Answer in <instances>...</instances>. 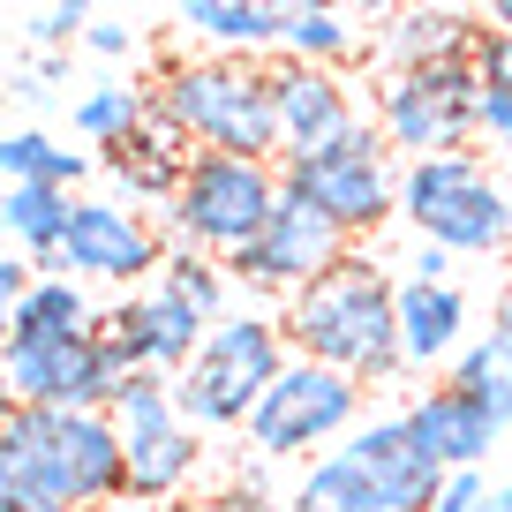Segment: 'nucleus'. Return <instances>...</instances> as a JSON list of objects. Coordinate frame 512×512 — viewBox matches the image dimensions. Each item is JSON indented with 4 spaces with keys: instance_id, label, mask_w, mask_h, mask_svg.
Listing matches in <instances>:
<instances>
[{
    "instance_id": "5",
    "label": "nucleus",
    "mask_w": 512,
    "mask_h": 512,
    "mask_svg": "<svg viewBox=\"0 0 512 512\" xmlns=\"http://www.w3.org/2000/svg\"><path fill=\"white\" fill-rule=\"evenodd\" d=\"M400 226L415 241H445L452 256H505L512 249V181L475 144L400 159Z\"/></svg>"
},
{
    "instance_id": "42",
    "label": "nucleus",
    "mask_w": 512,
    "mask_h": 512,
    "mask_svg": "<svg viewBox=\"0 0 512 512\" xmlns=\"http://www.w3.org/2000/svg\"><path fill=\"white\" fill-rule=\"evenodd\" d=\"M8 407H16V392H8V369H0V422H8Z\"/></svg>"
},
{
    "instance_id": "44",
    "label": "nucleus",
    "mask_w": 512,
    "mask_h": 512,
    "mask_svg": "<svg viewBox=\"0 0 512 512\" xmlns=\"http://www.w3.org/2000/svg\"><path fill=\"white\" fill-rule=\"evenodd\" d=\"M339 8H354V0H339Z\"/></svg>"
},
{
    "instance_id": "1",
    "label": "nucleus",
    "mask_w": 512,
    "mask_h": 512,
    "mask_svg": "<svg viewBox=\"0 0 512 512\" xmlns=\"http://www.w3.org/2000/svg\"><path fill=\"white\" fill-rule=\"evenodd\" d=\"M294 354H317V362L347 369L362 384H392L400 369V279L384 272L369 241H354L339 264H324L309 287L287 294L279 309Z\"/></svg>"
},
{
    "instance_id": "24",
    "label": "nucleus",
    "mask_w": 512,
    "mask_h": 512,
    "mask_svg": "<svg viewBox=\"0 0 512 512\" xmlns=\"http://www.w3.org/2000/svg\"><path fill=\"white\" fill-rule=\"evenodd\" d=\"M279 53H302V61H324V68H354V61L369 53V38L347 23V8H339V0H294Z\"/></svg>"
},
{
    "instance_id": "7",
    "label": "nucleus",
    "mask_w": 512,
    "mask_h": 512,
    "mask_svg": "<svg viewBox=\"0 0 512 512\" xmlns=\"http://www.w3.org/2000/svg\"><path fill=\"white\" fill-rule=\"evenodd\" d=\"M287 189H302L324 219L347 241H377L384 226L400 219V151L384 144V128L369 113H354L339 136H324L317 151H294L279 159Z\"/></svg>"
},
{
    "instance_id": "28",
    "label": "nucleus",
    "mask_w": 512,
    "mask_h": 512,
    "mask_svg": "<svg viewBox=\"0 0 512 512\" xmlns=\"http://www.w3.org/2000/svg\"><path fill=\"white\" fill-rule=\"evenodd\" d=\"M159 279H166L174 294H189L204 317H226V309H234V272H226V256H211V249L174 241V249H166V264H159Z\"/></svg>"
},
{
    "instance_id": "16",
    "label": "nucleus",
    "mask_w": 512,
    "mask_h": 512,
    "mask_svg": "<svg viewBox=\"0 0 512 512\" xmlns=\"http://www.w3.org/2000/svg\"><path fill=\"white\" fill-rule=\"evenodd\" d=\"M272 98H279V159L294 151H317L324 136L369 113L362 98L347 91V68H324V61H302V53H272Z\"/></svg>"
},
{
    "instance_id": "32",
    "label": "nucleus",
    "mask_w": 512,
    "mask_h": 512,
    "mask_svg": "<svg viewBox=\"0 0 512 512\" xmlns=\"http://www.w3.org/2000/svg\"><path fill=\"white\" fill-rule=\"evenodd\" d=\"M31 279H38L31 256H0V347H8V332H16V302H23Z\"/></svg>"
},
{
    "instance_id": "35",
    "label": "nucleus",
    "mask_w": 512,
    "mask_h": 512,
    "mask_svg": "<svg viewBox=\"0 0 512 512\" xmlns=\"http://www.w3.org/2000/svg\"><path fill=\"white\" fill-rule=\"evenodd\" d=\"M460 272V256L445 249V241H415V249H407V279H452Z\"/></svg>"
},
{
    "instance_id": "9",
    "label": "nucleus",
    "mask_w": 512,
    "mask_h": 512,
    "mask_svg": "<svg viewBox=\"0 0 512 512\" xmlns=\"http://www.w3.org/2000/svg\"><path fill=\"white\" fill-rule=\"evenodd\" d=\"M279 189H287L279 159H249V151H196L189 174H181V189H174V204L159 211V226L174 241H189V249L234 256L256 226L272 219Z\"/></svg>"
},
{
    "instance_id": "11",
    "label": "nucleus",
    "mask_w": 512,
    "mask_h": 512,
    "mask_svg": "<svg viewBox=\"0 0 512 512\" xmlns=\"http://www.w3.org/2000/svg\"><path fill=\"white\" fill-rule=\"evenodd\" d=\"M475 98H482L475 61L384 68V76L369 83V121L384 128V144L400 151V159L460 151V144H475Z\"/></svg>"
},
{
    "instance_id": "12",
    "label": "nucleus",
    "mask_w": 512,
    "mask_h": 512,
    "mask_svg": "<svg viewBox=\"0 0 512 512\" xmlns=\"http://www.w3.org/2000/svg\"><path fill=\"white\" fill-rule=\"evenodd\" d=\"M166 249H174V234L144 204H128V196H76L61 249L38 272H76L83 287H121L128 294V287H144V279H159Z\"/></svg>"
},
{
    "instance_id": "29",
    "label": "nucleus",
    "mask_w": 512,
    "mask_h": 512,
    "mask_svg": "<svg viewBox=\"0 0 512 512\" xmlns=\"http://www.w3.org/2000/svg\"><path fill=\"white\" fill-rule=\"evenodd\" d=\"M98 16V0H31V23H23V38L31 46H53V53H68L83 38V23Z\"/></svg>"
},
{
    "instance_id": "13",
    "label": "nucleus",
    "mask_w": 512,
    "mask_h": 512,
    "mask_svg": "<svg viewBox=\"0 0 512 512\" xmlns=\"http://www.w3.org/2000/svg\"><path fill=\"white\" fill-rule=\"evenodd\" d=\"M0 369H8V392H16L23 407H106L113 384H121L136 362H128V347L98 324V332H76V339L8 332Z\"/></svg>"
},
{
    "instance_id": "3",
    "label": "nucleus",
    "mask_w": 512,
    "mask_h": 512,
    "mask_svg": "<svg viewBox=\"0 0 512 512\" xmlns=\"http://www.w3.org/2000/svg\"><path fill=\"white\" fill-rule=\"evenodd\" d=\"M445 475L452 467H437L415 445L407 415H362L339 445H324L294 475L287 512H430Z\"/></svg>"
},
{
    "instance_id": "6",
    "label": "nucleus",
    "mask_w": 512,
    "mask_h": 512,
    "mask_svg": "<svg viewBox=\"0 0 512 512\" xmlns=\"http://www.w3.org/2000/svg\"><path fill=\"white\" fill-rule=\"evenodd\" d=\"M287 324L272 317V309H226V317H211L204 347L189 354V362L174 369V400L181 415L196 422L204 437H226L249 422V407L264 400V384L287 369Z\"/></svg>"
},
{
    "instance_id": "27",
    "label": "nucleus",
    "mask_w": 512,
    "mask_h": 512,
    "mask_svg": "<svg viewBox=\"0 0 512 512\" xmlns=\"http://www.w3.org/2000/svg\"><path fill=\"white\" fill-rule=\"evenodd\" d=\"M445 384H460L467 400H482V407H490V415L512 430V362L497 354V339H490V332L467 339V347L445 362Z\"/></svg>"
},
{
    "instance_id": "43",
    "label": "nucleus",
    "mask_w": 512,
    "mask_h": 512,
    "mask_svg": "<svg viewBox=\"0 0 512 512\" xmlns=\"http://www.w3.org/2000/svg\"><path fill=\"white\" fill-rule=\"evenodd\" d=\"M0 249H8V226H0Z\"/></svg>"
},
{
    "instance_id": "2",
    "label": "nucleus",
    "mask_w": 512,
    "mask_h": 512,
    "mask_svg": "<svg viewBox=\"0 0 512 512\" xmlns=\"http://www.w3.org/2000/svg\"><path fill=\"white\" fill-rule=\"evenodd\" d=\"M0 497H53L68 512H106L128 497L121 430L106 407H8L0 422Z\"/></svg>"
},
{
    "instance_id": "14",
    "label": "nucleus",
    "mask_w": 512,
    "mask_h": 512,
    "mask_svg": "<svg viewBox=\"0 0 512 512\" xmlns=\"http://www.w3.org/2000/svg\"><path fill=\"white\" fill-rule=\"evenodd\" d=\"M347 249H354V241L339 234V226L324 219V211L309 204L302 189H279L272 219H264L234 256H226V272H234V287H249V294H279V302H287L294 287H309V279H317L324 264H339Z\"/></svg>"
},
{
    "instance_id": "4",
    "label": "nucleus",
    "mask_w": 512,
    "mask_h": 512,
    "mask_svg": "<svg viewBox=\"0 0 512 512\" xmlns=\"http://www.w3.org/2000/svg\"><path fill=\"white\" fill-rule=\"evenodd\" d=\"M151 113L174 121L196 151H249V159H279L272 61H256V53L159 61V68H151Z\"/></svg>"
},
{
    "instance_id": "39",
    "label": "nucleus",
    "mask_w": 512,
    "mask_h": 512,
    "mask_svg": "<svg viewBox=\"0 0 512 512\" xmlns=\"http://www.w3.org/2000/svg\"><path fill=\"white\" fill-rule=\"evenodd\" d=\"M475 512H512V482H497V490H482Z\"/></svg>"
},
{
    "instance_id": "20",
    "label": "nucleus",
    "mask_w": 512,
    "mask_h": 512,
    "mask_svg": "<svg viewBox=\"0 0 512 512\" xmlns=\"http://www.w3.org/2000/svg\"><path fill=\"white\" fill-rule=\"evenodd\" d=\"M467 294L452 279H400V369L430 377L467 347Z\"/></svg>"
},
{
    "instance_id": "19",
    "label": "nucleus",
    "mask_w": 512,
    "mask_h": 512,
    "mask_svg": "<svg viewBox=\"0 0 512 512\" xmlns=\"http://www.w3.org/2000/svg\"><path fill=\"white\" fill-rule=\"evenodd\" d=\"M400 415H407L415 445L430 452L437 467H482V460H490V445L505 437V422H497L482 400H467L460 384H430V392L407 400Z\"/></svg>"
},
{
    "instance_id": "38",
    "label": "nucleus",
    "mask_w": 512,
    "mask_h": 512,
    "mask_svg": "<svg viewBox=\"0 0 512 512\" xmlns=\"http://www.w3.org/2000/svg\"><path fill=\"white\" fill-rule=\"evenodd\" d=\"M0 512H68V505H53V497H0Z\"/></svg>"
},
{
    "instance_id": "36",
    "label": "nucleus",
    "mask_w": 512,
    "mask_h": 512,
    "mask_svg": "<svg viewBox=\"0 0 512 512\" xmlns=\"http://www.w3.org/2000/svg\"><path fill=\"white\" fill-rule=\"evenodd\" d=\"M8 98H16V106H46V98H53V83L38 76V68H16V76H8Z\"/></svg>"
},
{
    "instance_id": "22",
    "label": "nucleus",
    "mask_w": 512,
    "mask_h": 512,
    "mask_svg": "<svg viewBox=\"0 0 512 512\" xmlns=\"http://www.w3.org/2000/svg\"><path fill=\"white\" fill-rule=\"evenodd\" d=\"M68 211H76V189H53V181H8V196H0V226L31 264H53Z\"/></svg>"
},
{
    "instance_id": "41",
    "label": "nucleus",
    "mask_w": 512,
    "mask_h": 512,
    "mask_svg": "<svg viewBox=\"0 0 512 512\" xmlns=\"http://www.w3.org/2000/svg\"><path fill=\"white\" fill-rule=\"evenodd\" d=\"M490 23H497V31H512V0H490Z\"/></svg>"
},
{
    "instance_id": "30",
    "label": "nucleus",
    "mask_w": 512,
    "mask_h": 512,
    "mask_svg": "<svg viewBox=\"0 0 512 512\" xmlns=\"http://www.w3.org/2000/svg\"><path fill=\"white\" fill-rule=\"evenodd\" d=\"M475 151L512 166V91L505 83H482V98H475Z\"/></svg>"
},
{
    "instance_id": "34",
    "label": "nucleus",
    "mask_w": 512,
    "mask_h": 512,
    "mask_svg": "<svg viewBox=\"0 0 512 512\" xmlns=\"http://www.w3.org/2000/svg\"><path fill=\"white\" fill-rule=\"evenodd\" d=\"M482 490H490V482H482V467H452L445 490L430 497V512H475V505H482Z\"/></svg>"
},
{
    "instance_id": "33",
    "label": "nucleus",
    "mask_w": 512,
    "mask_h": 512,
    "mask_svg": "<svg viewBox=\"0 0 512 512\" xmlns=\"http://www.w3.org/2000/svg\"><path fill=\"white\" fill-rule=\"evenodd\" d=\"M475 76L482 83H505L512 91V31H497L490 16H482V46H475Z\"/></svg>"
},
{
    "instance_id": "18",
    "label": "nucleus",
    "mask_w": 512,
    "mask_h": 512,
    "mask_svg": "<svg viewBox=\"0 0 512 512\" xmlns=\"http://www.w3.org/2000/svg\"><path fill=\"white\" fill-rule=\"evenodd\" d=\"M482 46V16L452 8V0H407L392 16H377V68H422V61H475Z\"/></svg>"
},
{
    "instance_id": "40",
    "label": "nucleus",
    "mask_w": 512,
    "mask_h": 512,
    "mask_svg": "<svg viewBox=\"0 0 512 512\" xmlns=\"http://www.w3.org/2000/svg\"><path fill=\"white\" fill-rule=\"evenodd\" d=\"M392 8H407V0H354V16H392Z\"/></svg>"
},
{
    "instance_id": "31",
    "label": "nucleus",
    "mask_w": 512,
    "mask_h": 512,
    "mask_svg": "<svg viewBox=\"0 0 512 512\" xmlns=\"http://www.w3.org/2000/svg\"><path fill=\"white\" fill-rule=\"evenodd\" d=\"M76 46L91 53V61H128V53H136V31H128V23H113V16H91Z\"/></svg>"
},
{
    "instance_id": "26",
    "label": "nucleus",
    "mask_w": 512,
    "mask_h": 512,
    "mask_svg": "<svg viewBox=\"0 0 512 512\" xmlns=\"http://www.w3.org/2000/svg\"><path fill=\"white\" fill-rule=\"evenodd\" d=\"M76 136L83 144H113V136H128L136 121H151V83H136V76H106V83H91V91L76 98Z\"/></svg>"
},
{
    "instance_id": "23",
    "label": "nucleus",
    "mask_w": 512,
    "mask_h": 512,
    "mask_svg": "<svg viewBox=\"0 0 512 512\" xmlns=\"http://www.w3.org/2000/svg\"><path fill=\"white\" fill-rule=\"evenodd\" d=\"M16 332L23 339H76V332H98V309L83 294L76 272H38L16 302Z\"/></svg>"
},
{
    "instance_id": "15",
    "label": "nucleus",
    "mask_w": 512,
    "mask_h": 512,
    "mask_svg": "<svg viewBox=\"0 0 512 512\" xmlns=\"http://www.w3.org/2000/svg\"><path fill=\"white\" fill-rule=\"evenodd\" d=\"M98 324H106V332L128 347V362H136V369H159V377H174V369L204 347V332H211V317L189 302V294H174L166 279L128 287Z\"/></svg>"
},
{
    "instance_id": "21",
    "label": "nucleus",
    "mask_w": 512,
    "mask_h": 512,
    "mask_svg": "<svg viewBox=\"0 0 512 512\" xmlns=\"http://www.w3.org/2000/svg\"><path fill=\"white\" fill-rule=\"evenodd\" d=\"M174 23L204 53H256V61H272L287 38V8H264V0H181Z\"/></svg>"
},
{
    "instance_id": "25",
    "label": "nucleus",
    "mask_w": 512,
    "mask_h": 512,
    "mask_svg": "<svg viewBox=\"0 0 512 512\" xmlns=\"http://www.w3.org/2000/svg\"><path fill=\"white\" fill-rule=\"evenodd\" d=\"M91 166L98 159L68 151L61 136H46V128H8V136H0V181H53V189H83Z\"/></svg>"
},
{
    "instance_id": "10",
    "label": "nucleus",
    "mask_w": 512,
    "mask_h": 512,
    "mask_svg": "<svg viewBox=\"0 0 512 512\" xmlns=\"http://www.w3.org/2000/svg\"><path fill=\"white\" fill-rule=\"evenodd\" d=\"M106 415H113V430H121V467H128V497H136V505H166V497H181L196 482V467H204V430L181 415L174 377L128 369V377L113 384Z\"/></svg>"
},
{
    "instance_id": "37",
    "label": "nucleus",
    "mask_w": 512,
    "mask_h": 512,
    "mask_svg": "<svg viewBox=\"0 0 512 512\" xmlns=\"http://www.w3.org/2000/svg\"><path fill=\"white\" fill-rule=\"evenodd\" d=\"M490 339H497V354L512 362V287L497 294V317H490Z\"/></svg>"
},
{
    "instance_id": "8",
    "label": "nucleus",
    "mask_w": 512,
    "mask_h": 512,
    "mask_svg": "<svg viewBox=\"0 0 512 512\" xmlns=\"http://www.w3.org/2000/svg\"><path fill=\"white\" fill-rule=\"evenodd\" d=\"M369 407V384L347 377V369L317 362V354H287V369H279L272 384H264V400L249 407V422H241V437H249L256 460H317L324 445H339V437L362 422Z\"/></svg>"
},
{
    "instance_id": "17",
    "label": "nucleus",
    "mask_w": 512,
    "mask_h": 512,
    "mask_svg": "<svg viewBox=\"0 0 512 512\" xmlns=\"http://www.w3.org/2000/svg\"><path fill=\"white\" fill-rule=\"evenodd\" d=\"M196 144L181 136L174 121H136L128 136H113V144H98V174L113 181V196H128V204H144V211H166L181 189V174H189Z\"/></svg>"
}]
</instances>
